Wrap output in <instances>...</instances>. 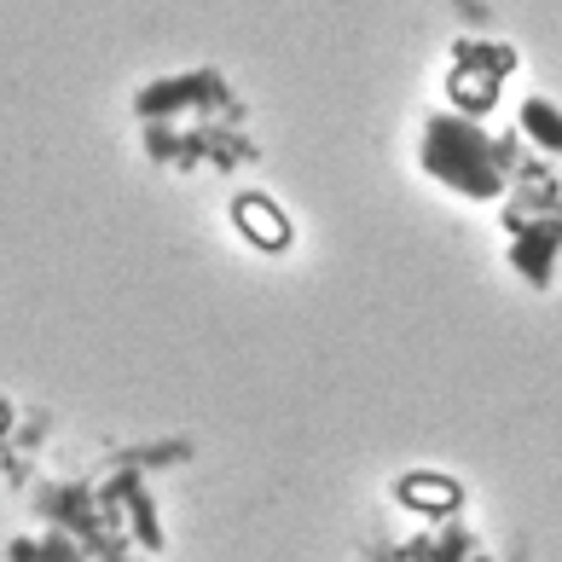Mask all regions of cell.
<instances>
[{"instance_id": "2", "label": "cell", "mask_w": 562, "mask_h": 562, "mask_svg": "<svg viewBox=\"0 0 562 562\" xmlns=\"http://www.w3.org/2000/svg\"><path fill=\"white\" fill-rule=\"evenodd\" d=\"M528 128L539 134V139H546L551 145V151H557V145H562V122L546 111V105H528Z\"/></svg>"}, {"instance_id": "1", "label": "cell", "mask_w": 562, "mask_h": 562, "mask_svg": "<svg viewBox=\"0 0 562 562\" xmlns=\"http://www.w3.org/2000/svg\"><path fill=\"white\" fill-rule=\"evenodd\" d=\"M238 221H244V226H256V244H261V249H279V244L290 238V226H284L273 210H267V203H256V198L238 203Z\"/></svg>"}]
</instances>
